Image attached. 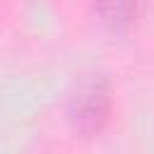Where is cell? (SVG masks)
Returning <instances> with one entry per match:
<instances>
[{"instance_id": "cell-2", "label": "cell", "mask_w": 154, "mask_h": 154, "mask_svg": "<svg viewBox=\"0 0 154 154\" xmlns=\"http://www.w3.org/2000/svg\"><path fill=\"white\" fill-rule=\"evenodd\" d=\"M135 10H137V0H96L99 17L113 29L130 24Z\"/></svg>"}, {"instance_id": "cell-1", "label": "cell", "mask_w": 154, "mask_h": 154, "mask_svg": "<svg viewBox=\"0 0 154 154\" xmlns=\"http://www.w3.org/2000/svg\"><path fill=\"white\" fill-rule=\"evenodd\" d=\"M106 111H108V96L106 89L96 82L84 84L75 99H72V120L79 130H96L103 120H106Z\"/></svg>"}]
</instances>
